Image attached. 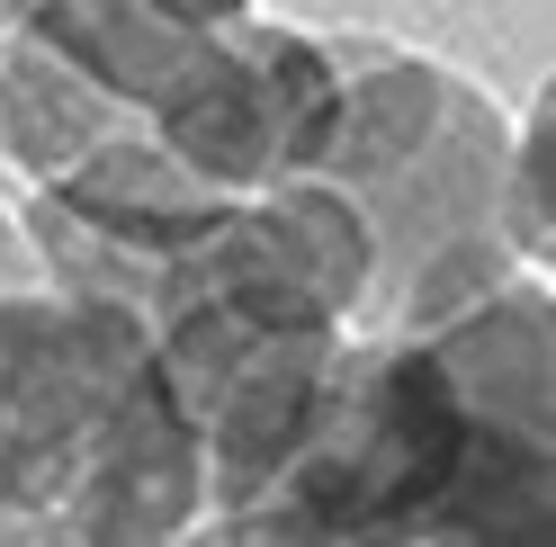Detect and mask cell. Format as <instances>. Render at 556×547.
<instances>
[{"instance_id":"6","label":"cell","mask_w":556,"mask_h":547,"mask_svg":"<svg viewBox=\"0 0 556 547\" xmlns=\"http://www.w3.org/2000/svg\"><path fill=\"white\" fill-rule=\"evenodd\" d=\"M153 18H170V27H189V37H216V27H233V18H252L261 0H144Z\"/></svg>"},{"instance_id":"1","label":"cell","mask_w":556,"mask_h":547,"mask_svg":"<svg viewBox=\"0 0 556 547\" xmlns=\"http://www.w3.org/2000/svg\"><path fill=\"white\" fill-rule=\"evenodd\" d=\"M0 521L37 547H170L206 458L144 332L63 288H0Z\"/></svg>"},{"instance_id":"7","label":"cell","mask_w":556,"mask_h":547,"mask_svg":"<svg viewBox=\"0 0 556 547\" xmlns=\"http://www.w3.org/2000/svg\"><path fill=\"white\" fill-rule=\"evenodd\" d=\"M46 269H37V243H27V225L0 216V288H37Z\"/></svg>"},{"instance_id":"3","label":"cell","mask_w":556,"mask_h":547,"mask_svg":"<svg viewBox=\"0 0 556 547\" xmlns=\"http://www.w3.org/2000/svg\"><path fill=\"white\" fill-rule=\"evenodd\" d=\"M332 126H341L332 37H296V27H261V18L198 37L189 73L144 117L153 144L216 198L315 180V162L332 153Z\"/></svg>"},{"instance_id":"4","label":"cell","mask_w":556,"mask_h":547,"mask_svg":"<svg viewBox=\"0 0 556 547\" xmlns=\"http://www.w3.org/2000/svg\"><path fill=\"white\" fill-rule=\"evenodd\" d=\"M10 18H18L37 46H54L81 81H99L135 126L162 109V90L180 81V73H189V54H198L189 27L153 18L144 0H18Z\"/></svg>"},{"instance_id":"5","label":"cell","mask_w":556,"mask_h":547,"mask_svg":"<svg viewBox=\"0 0 556 547\" xmlns=\"http://www.w3.org/2000/svg\"><path fill=\"white\" fill-rule=\"evenodd\" d=\"M135 117L109 90L81 81L54 46H37L10 18V37H0V162H18L27 180H54V170H73L81 153H99Z\"/></svg>"},{"instance_id":"10","label":"cell","mask_w":556,"mask_h":547,"mask_svg":"<svg viewBox=\"0 0 556 547\" xmlns=\"http://www.w3.org/2000/svg\"><path fill=\"white\" fill-rule=\"evenodd\" d=\"M216 547H233V538H225V530H216Z\"/></svg>"},{"instance_id":"9","label":"cell","mask_w":556,"mask_h":547,"mask_svg":"<svg viewBox=\"0 0 556 547\" xmlns=\"http://www.w3.org/2000/svg\"><path fill=\"white\" fill-rule=\"evenodd\" d=\"M0 37H10V0H0Z\"/></svg>"},{"instance_id":"2","label":"cell","mask_w":556,"mask_h":547,"mask_svg":"<svg viewBox=\"0 0 556 547\" xmlns=\"http://www.w3.org/2000/svg\"><path fill=\"white\" fill-rule=\"evenodd\" d=\"M332 63H341V126L315 180L351 198L368 233L359 332H422L494 296L503 279H530L494 233L511 144L494 99L448 63L377 37H332Z\"/></svg>"},{"instance_id":"8","label":"cell","mask_w":556,"mask_h":547,"mask_svg":"<svg viewBox=\"0 0 556 547\" xmlns=\"http://www.w3.org/2000/svg\"><path fill=\"white\" fill-rule=\"evenodd\" d=\"M0 547H37V538H27V530H10V521H0Z\"/></svg>"},{"instance_id":"11","label":"cell","mask_w":556,"mask_h":547,"mask_svg":"<svg viewBox=\"0 0 556 547\" xmlns=\"http://www.w3.org/2000/svg\"><path fill=\"white\" fill-rule=\"evenodd\" d=\"M10 10H18V0H10Z\"/></svg>"}]
</instances>
